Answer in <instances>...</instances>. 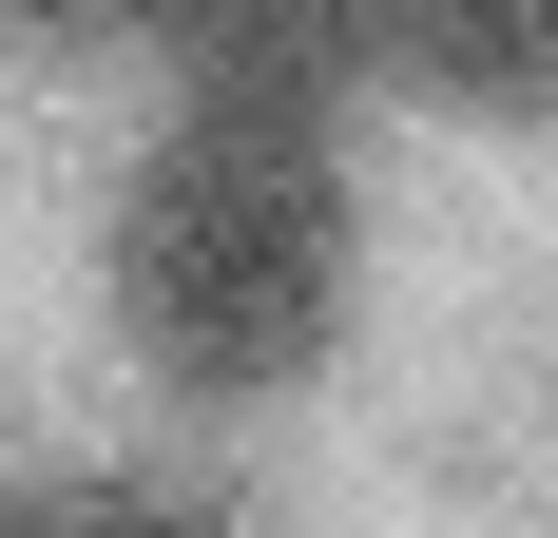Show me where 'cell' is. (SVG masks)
I'll use <instances>...</instances> for the list:
<instances>
[{
	"label": "cell",
	"mask_w": 558,
	"mask_h": 538,
	"mask_svg": "<svg viewBox=\"0 0 558 538\" xmlns=\"http://www.w3.org/2000/svg\"><path fill=\"white\" fill-rule=\"evenodd\" d=\"M386 58L444 115H558V0H386Z\"/></svg>",
	"instance_id": "obj_3"
},
{
	"label": "cell",
	"mask_w": 558,
	"mask_h": 538,
	"mask_svg": "<svg viewBox=\"0 0 558 538\" xmlns=\"http://www.w3.org/2000/svg\"><path fill=\"white\" fill-rule=\"evenodd\" d=\"M116 327L193 404H270V384L328 366V327H347L328 115H231V97L173 115L135 155V193H116Z\"/></svg>",
	"instance_id": "obj_1"
},
{
	"label": "cell",
	"mask_w": 558,
	"mask_h": 538,
	"mask_svg": "<svg viewBox=\"0 0 558 538\" xmlns=\"http://www.w3.org/2000/svg\"><path fill=\"white\" fill-rule=\"evenodd\" d=\"M135 39L231 115H328L386 58V0H135Z\"/></svg>",
	"instance_id": "obj_2"
},
{
	"label": "cell",
	"mask_w": 558,
	"mask_h": 538,
	"mask_svg": "<svg viewBox=\"0 0 558 538\" xmlns=\"http://www.w3.org/2000/svg\"><path fill=\"white\" fill-rule=\"evenodd\" d=\"M0 538H231L193 481H77V500H0Z\"/></svg>",
	"instance_id": "obj_4"
},
{
	"label": "cell",
	"mask_w": 558,
	"mask_h": 538,
	"mask_svg": "<svg viewBox=\"0 0 558 538\" xmlns=\"http://www.w3.org/2000/svg\"><path fill=\"white\" fill-rule=\"evenodd\" d=\"M0 39H20V58H77V39H135V0H0Z\"/></svg>",
	"instance_id": "obj_5"
}]
</instances>
